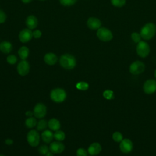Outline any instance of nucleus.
<instances>
[{
    "instance_id": "obj_1",
    "label": "nucleus",
    "mask_w": 156,
    "mask_h": 156,
    "mask_svg": "<svg viewBox=\"0 0 156 156\" xmlns=\"http://www.w3.org/2000/svg\"><path fill=\"white\" fill-rule=\"evenodd\" d=\"M59 63L62 67L66 69H73L76 66V59L70 54H64L59 58Z\"/></svg>"
},
{
    "instance_id": "obj_2",
    "label": "nucleus",
    "mask_w": 156,
    "mask_h": 156,
    "mask_svg": "<svg viewBox=\"0 0 156 156\" xmlns=\"http://www.w3.org/2000/svg\"><path fill=\"white\" fill-rule=\"evenodd\" d=\"M156 33V26L152 23L145 24L140 30L141 38L145 40H149L152 38Z\"/></svg>"
},
{
    "instance_id": "obj_3",
    "label": "nucleus",
    "mask_w": 156,
    "mask_h": 156,
    "mask_svg": "<svg viewBox=\"0 0 156 156\" xmlns=\"http://www.w3.org/2000/svg\"><path fill=\"white\" fill-rule=\"evenodd\" d=\"M50 98L52 101L56 103H61L65 100L66 98V93L62 88H54L51 91Z\"/></svg>"
},
{
    "instance_id": "obj_4",
    "label": "nucleus",
    "mask_w": 156,
    "mask_h": 156,
    "mask_svg": "<svg viewBox=\"0 0 156 156\" xmlns=\"http://www.w3.org/2000/svg\"><path fill=\"white\" fill-rule=\"evenodd\" d=\"M27 143L30 146L32 147H36L37 146L40 141V134L36 130H30L28 132L27 134Z\"/></svg>"
},
{
    "instance_id": "obj_5",
    "label": "nucleus",
    "mask_w": 156,
    "mask_h": 156,
    "mask_svg": "<svg viewBox=\"0 0 156 156\" xmlns=\"http://www.w3.org/2000/svg\"><path fill=\"white\" fill-rule=\"evenodd\" d=\"M96 35L98 38L102 41H109L113 38V34L108 29L105 27H100L97 30Z\"/></svg>"
},
{
    "instance_id": "obj_6",
    "label": "nucleus",
    "mask_w": 156,
    "mask_h": 156,
    "mask_svg": "<svg viewBox=\"0 0 156 156\" xmlns=\"http://www.w3.org/2000/svg\"><path fill=\"white\" fill-rule=\"evenodd\" d=\"M136 51L140 57L144 58L149 55L150 52V47L146 41H141L137 44Z\"/></svg>"
},
{
    "instance_id": "obj_7",
    "label": "nucleus",
    "mask_w": 156,
    "mask_h": 156,
    "mask_svg": "<svg viewBox=\"0 0 156 156\" xmlns=\"http://www.w3.org/2000/svg\"><path fill=\"white\" fill-rule=\"evenodd\" d=\"M145 69L144 64L139 60H136L131 63L129 67V71L133 75H138L142 73Z\"/></svg>"
},
{
    "instance_id": "obj_8",
    "label": "nucleus",
    "mask_w": 156,
    "mask_h": 156,
    "mask_svg": "<svg viewBox=\"0 0 156 156\" xmlns=\"http://www.w3.org/2000/svg\"><path fill=\"white\" fill-rule=\"evenodd\" d=\"M47 113V108L43 103L37 104L33 110V113L35 118L41 119L44 118Z\"/></svg>"
},
{
    "instance_id": "obj_9",
    "label": "nucleus",
    "mask_w": 156,
    "mask_h": 156,
    "mask_svg": "<svg viewBox=\"0 0 156 156\" xmlns=\"http://www.w3.org/2000/svg\"><path fill=\"white\" fill-rule=\"evenodd\" d=\"M18 74L21 76H26L30 70V65L26 60H21L16 67Z\"/></svg>"
},
{
    "instance_id": "obj_10",
    "label": "nucleus",
    "mask_w": 156,
    "mask_h": 156,
    "mask_svg": "<svg viewBox=\"0 0 156 156\" xmlns=\"http://www.w3.org/2000/svg\"><path fill=\"white\" fill-rule=\"evenodd\" d=\"M32 32L31 29H29L28 28H26L21 30L18 35L20 41L23 43L29 42L32 38Z\"/></svg>"
},
{
    "instance_id": "obj_11",
    "label": "nucleus",
    "mask_w": 156,
    "mask_h": 156,
    "mask_svg": "<svg viewBox=\"0 0 156 156\" xmlns=\"http://www.w3.org/2000/svg\"><path fill=\"white\" fill-rule=\"evenodd\" d=\"M143 90L146 94H152L156 91V80L154 79H149L146 80L143 85Z\"/></svg>"
},
{
    "instance_id": "obj_12",
    "label": "nucleus",
    "mask_w": 156,
    "mask_h": 156,
    "mask_svg": "<svg viewBox=\"0 0 156 156\" xmlns=\"http://www.w3.org/2000/svg\"><path fill=\"white\" fill-rule=\"evenodd\" d=\"M120 150L124 154H128L133 149V144L132 141L128 138L123 139L119 145Z\"/></svg>"
},
{
    "instance_id": "obj_13",
    "label": "nucleus",
    "mask_w": 156,
    "mask_h": 156,
    "mask_svg": "<svg viewBox=\"0 0 156 156\" xmlns=\"http://www.w3.org/2000/svg\"><path fill=\"white\" fill-rule=\"evenodd\" d=\"M49 151L53 154H60L65 149V145L61 141H54L49 145Z\"/></svg>"
},
{
    "instance_id": "obj_14",
    "label": "nucleus",
    "mask_w": 156,
    "mask_h": 156,
    "mask_svg": "<svg viewBox=\"0 0 156 156\" xmlns=\"http://www.w3.org/2000/svg\"><path fill=\"white\" fill-rule=\"evenodd\" d=\"M87 25L91 30H98L101 26V21L96 17H90L87 20Z\"/></svg>"
},
{
    "instance_id": "obj_15",
    "label": "nucleus",
    "mask_w": 156,
    "mask_h": 156,
    "mask_svg": "<svg viewBox=\"0 0 156 156\" xmlns=\"http://www.w3.org/2000/svg\"><path fill=\"white\" fill-rule=\"evenodd\" d=\"M102 150V147L99 143H91L88 148V153L90 155L94 156L98 155Z\"/></svg>"
},
{
    "instance_id": "obj_16",
    "label": "nucleus",
    "mask_w": 156,
    "mask_h": 156,
    "mask_svg": "<svg viewBox=\"0 0 156 156\" xmlns=\"http://www.w3.org/2000/svg\"><path fill=\"white\" fill-rule=\"evenodd\" d=\"M26 25L29 29H34L38 25V20L33 15H29L26 19Z\"/></svg>"
},
{
    "instance_id": "obj_17",
    "label": "nucleus",
    "mask_w": 156,
    "mask_h": 156,
    "mask_svg": "<svg viewBox=\"0 0 156 156\" xmlns=\"http://www.w3.org/2000/svg\"><path fill=\"white\" fill-rule=\"evenodd\" d=\"M57 60V56L53 52H48L44 56V61L48 65H55Z\"/></svg>"
},
{
    "instance_id": "obj_18",
    "label": "nucleus",
    "mask_w": 156,
    "mask_h": 156,
    "mask_svg": "<svg viewBox=\"0 0 156 156\" xmlns=\"http://www.w3.org/2000/svg\"><path fill=\"white\" fill-rule=\"evenodd\" d=\"M48 127L53 131H57L60 128V122L56 118H51L48 122Z\"/></svg>"
},
{
    "instance_id": "obj_19",
    "label": "nucleus",
    "mask_w": 156,
    "mask_h": 156,
    "mask_svg": "<svg viewBox=\"0 0 156 156\" xmlns=\"http://www.w3.org/2000/svg\"><path fill=\"white\" fill-rule=\"evenodd\" d=\"M12 44L8 41H3L0 43V51L4 54H9L12 50Z\"/></svg>"
},
{
    "instance_id": "obj_20",
    "label": "nucleus",
    "mask_w": 156,
    "mask_h": 156,
    "mask_svg": "<svg viewBox=\"0 0 156 156\" xmlns=\"http://www.w3.org/2000/svg\"><path fill=\"white\" fill-rule=\"evenodd\" d=\"M54 138V133L51 130H44L41 133L42 140L45 143H50Z\"/></svg>"
},
{
    "instance_id": "obj_21",
    "label": "nucleus",
    "mask_w": 156,
    "mask_h": 156,
    "mask_svg": "<svg viewBox=\"0 0 156 156\" xmlns=\"http://www.w3.org/2000/svg\"><path fill=\"white\" fill-rule=\"evenodd\" d=\"M18 54L21 60H26L29 56V49L27 46H23L18 49Z\"/></svg>"
},
{
    "instance_id": "obj_22",
    "label": "nucleus",
    "mask_w": 156,
    "mask_h": 156,
    "mask_svg": "<svg viewBox=\"0 0 156 156\" xmlns=\"http://www.w3.org/2000/svg\"><path fill=\"white\" fill-rule=\"evenodd\" d=\"M37 121L35 118L34 117H29L25 121V125L29 129H32L37 126Z\"/></svg>"
},
{
    "instance_id": "obj_23",
    "label": "nucleus",
    "mask_w": 156,
    "mask_h": 156,
    "mask_svg": "<svg viewBox=\"0 0 156 156\" xmlns=\"http://www.w3.org/2000/svg\"><path fill=\"white\" fill-rule=\"evenodd\" d=\"M54 138L58 141H62L65 138V133L63 131L58 130L54 133Z\"/></svg>"
},
{
    "instance_id": "obj_24",
    "label": "nucleus",
    "mask_w": 156,
    "mask_h": 156,
    "mask_svg": "<svg viewBox=\"0 0 156 156\" xmlns=\"http://www.w3.org/2000/svg\"><path fill=\"white\" fill-rule=\"evenodd\" d=\"M47 126H48V122L45 119H41L38 122H37V130H39V131L44 130L46 129Z\"/></svg>"
},
{
    "instance_id": "obj_25",
    "label": "nucleus",
    "mask_w": 156,
    "mask_h": 156,
    "mask_svg": "<svg viewBox=\"0 0 156 156\" xmlns=\"http://www.w3.org/2000/svg\"><path fill=\"white\" fill-rule=\"evenodd\" d=\"M76 87L77 90H81V91H86L89 88V85L88 83L83 82V81H81V82H79L76 84Z\"/></svg>"
},
{
    "instance_id": "obj_26",
    "label": "nucleus",
    "mask_w": 156,
    "mask_h": 156,
    "mask_svg": "<svg viewBox=\"0 0 156 156\" xmlns=\"http://www.w3.org/2000/svg\"><path fill=\"white\" fill-rule=\"evenodd\" d=\"M111 4L116 7H122L126 4V0H110Z\"/></svg>"
},
{
    "instance_id": "obj_27",
    "label": "nucleus",
    "mask_w": 156,
    "mask_h": 156,
    "mask_svg": "<svg viewBox=\"0 0 156 156\" xmlns=\"http://www.w3.org/2000/svg\"><path fill=\"white\" fill-rule=\"evenodd\" d=\"M77 0H59V2L61 5L65 7H69L73 5Z\"/></svg>"
},
{
    "instance_id": "obj_28",
    "label": "nucleus",
    "mask_w": 156,
    "mask_h": 156,
    "mask_svg": "<svg viewBox=\"0 0 156 156\" xmlns=\"http://www.w3.org/2000/svg\"><path fill=\"white\" fill-rule=\"evenodd\" d=\"M112 138L116 142H121L123 140V136L119 132H115L112 135Z\"/></svg>"
},
{
    "instance_id": "obj_29",
    "label": "nucleus",
    "mask_w": 156,
    "mask_h": 156,
    "mask_svg": "<svg viewBox=\"0 0 156 156\" xmlns=\"http://www.w3.org/2000/svg\"><path fill=\"white\" fill-rule=\"evenodd\" d=\"M131 38L133 42H135L136 43H138L140 41H141V36L140 34L134 32L132 33V34H131Z\"/></svg>"
},
{
    "instance_id": "obj_30",
    "label": "nucleus",
    "mask_w": 156,
    "mask_h": 156,
    "mask_svg": "<svg viewBox=\"0 0 156 156\" xmlns=\"http://www.w3.org/2000/svg\"><path fill=\"white\" fill-rule=\"evenodd\" d=\"M103 96L106 99H108V100L112 99L114 98L113 92L110 90H106L103 92Z\"/></svg>"
},
{
    "instance_id": "obj_31",
    "label": "nucleus",
    "mask_w": 156,
    "mask_h": 156,
    "mask_svg": "<svg viewBox=\"0 0 156 156\" xmlns=\"http://www.w3.org/2000/svg\"><path fill=\"white\" fill-rule=\"evenodd\" d=\"M38 151V152L40 153V154H41L42 155H45L46 154V153L49 151V148L47 145L43 144L39 147Z\"/></svg>"
},
{
    "instance_id": "obj_32",
    "label": "nucleus",
    "mask_w": 156,
    "mask_h": 156,
    "mask_svg": "<svg viewBox=\"0 0 156 156\" xmlns=\"http://www.w3.org/2000/svg\"><path fill=\"white\" fill-rule=\"evenodd\" d=\"M6 60L8 63H9L10 65H14L17 62V57L15 55L11 54L7 57Z\"/></svg>"
},
{
    "instance_id": "obj_33",
    "label": "nucleus",
    "mask_w": 156,
    "mask_h": 156,
    "mask_svg": "<svg viewBox=\"0 0 156 156\" xmlns=\"http://www.w3.org/2000/svg\"><path fill=\"white\" fill-rule=\"evenodd\" d=\"M77 156H88V151H87L84 148L80 147L76 151Z\"/></svg>"
},
{
    "instance_id": "obj_34",
    "label": "nucleus",
    "mask_w": 156,
    "mask_h": 156,
    "mask_svg": "<svg viewBox=\"0 0 156 156\" xmlns=\"http://www.w3.org/2000/svg\"><path fill=\"white\" fill-rule=\"evenodd\" d=\"M7 19V15L1 9H0V24L4 23Z\"/></svg>"
},
{
    "instance_id": "obj_35",
    "label": "nucleus",
    "mask_w": 156,
    "mask_h": 156,
    "mask_svg": "<svg viewBox=\"0 0 156 156\" xmlns=\"http://www.w3.org/2000/svg\"><path fill=\"white\" fill-rule=\"evenodd\" d=\"M41 35H42V32L38 29H36L32 32L33 37L36 39L40 38L41 37Z\"/></svg>"
},
{
    "instance_id": "obj_36",
    "label": "nucleus",
    "mask_w": 156,
    "mask_h": 156,
    "mask_svg": "<svg viewBox=\"0 0 156 156\" xmlns=\"http://www.w3.org/2000/svg\"><path fill=\"white\" fill-rule=\"evenodd\" d=\"M5 143L7 145H12L13 143V141L10 138H7L5 140Z\"/></svg>"
},
{
    "instance_id": "obj_37",
    "label": "nucleus",
    "mask_w": 156,
    "mask_h": 156,
    "mask_svg": "<svg viewBox=\"0 0 156 156\" xmlns=\"http://www.w3.org/2000/svg\"><path fill=\"white\" fill-rule=\"evenodd\" d=\"M25 114H26V116H28V117H32V115H34L33 112H31V111H30V110L27 111Z\"/></svg>"
},
{
    "instance_id": "obj_38",
    "label": "nucleus",
    "mask_w": 156,
    "mask_h": 156,
    "mask_svg": "<svg viewBox=\"0 0 156 156\" xmlns=\"http://www.w3.org/2000/svg\"><path fill=\"white\" fill-rule=\"evenodd\" d=\"M45 156H54V154H53L51 151H49L46 153V154L45 155Z\"/></svg>"
},
{
    "instance_id": "obj_39",
    "label": "nucleus",
    "mask_w": 156,
    "mask_h": 156,
    "mask_svg": "<svg viewBox=\"0 0 156 156\" xmlns=\"http://www.w3.org/2000/svg\"><path fill=\"white\" fill-rule=\"evenodd\" d=\"M21 1L24 4H28V3H30V2L32 1V0H21Z\"/></svg>"
},
{
    "instance_id": "obj_40",
    "label": "nucleus",
    "mask_w": 156,
    "mask_h": 156,
    "mask_svg": "<svg viewBox=\"0 0 156 156\" xmlns=\"http://www.w3.org/2000/svg\"><path fill=\"white\" fill-rule=\"evenodd\" d=\"M154 76H155V77L156 78V69L155 70V72H154Z\"/></svg>"
},
{
    "instance_id": "obj_41",
    "label": "nucleus",
    "mask_w": 156,
    "mask_h": 156,
    "mask_svg": "<svg viewBox=\"0 0 156 156\" xmlns=\"http://www.w3.org/2000/svg\"><path fill=\"white\" fill-rule=\"evenodd\" d=\"M39 1H46V0H39Z\"/></svg>"
},
{
    "instance_id": "obj_42",
    "label": "nucleus",
    "mask_w": 156,
    "mask_h": 156,
    "mask_svg": "<svg viewBox=\"0 0 156 156\" xmlns=\"http://www.w3.org/2000/svg\"><path fill=\"white\" fill-rule=\"evenodd\" d=\"M0 156H5V155H2V154H0Z\"/></svg>"
},
{
    "instance_id": "obj_43",
    "label": "nucleus",
    "mask_w": 156,
    "mask_h": 156,
    "mask_svg": "<svg viewBox=\"0 0 156 156\" xmlns=\"http://www.w3.org/2000/svg\"><path fill=\"white\" fill-rule=\"evenodd\" d=\"M90 156H92V155H90Z\"/></svg>"
}]
</instances>
